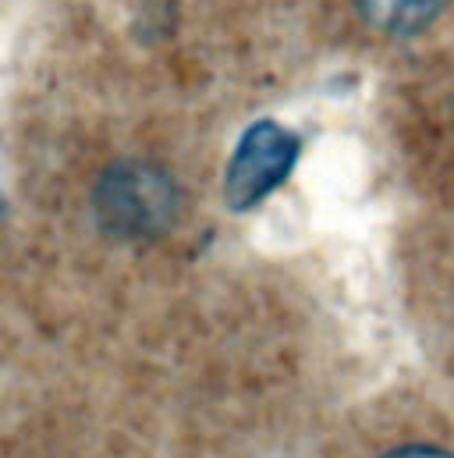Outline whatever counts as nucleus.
<instances>
[{
  "label": "nucleus",
  "mask_w": 454,
  "mask_h": 458,
  "mask_svg": "<svg viewBox=\"0 0 454 458\" xmlns=\"http://www.w3.org/2000/svg\"><path fill=\"white\" fill-rule=\"evenodd\" d=\"M383 458H454L448 452H441V448H426V445H412V448H398V452H391V455Z\"/></svg>",
  "instance_id": "obj_4"
},
{
  "label": "nucleus",
  "mask_w": 454,
  "mask_h": 458,
  "mask_svg": "<svg viewBox=\"0 0 454 458\" xmlns=\"http://www.w3.org/2000/svg\"><path fill=\"white\" fill-rule=\"evenodd\" d=\"M295 164H298V139H295V131H288L277 121L252 124L238 139V146H234V153L227 160L224 199L234 210L259 207L266 196H273L288 182Z\"/></svg>",
  "instance_id": "obj_2"
},
{
  "label": "nucleus",
  "mask_w": 454,
  "mask_h": 458,
  "mask_svg": "<svg viewBox=\"0 0 454 458\" xmlns=\"http://www.w3.org/2000/svg\"><path fill=\"white\" fill-rule=\"evenodd\" d=\"M181 207L174 174L149 160L114 164L97 185V217L107 234L124 242L156 238L174 225Z\"/></svg>",
  "instance_id": "obj_1"
},
{
  "label": "nucleus",
  "mask_w": 454,
  "mask_h": 458,
  "mask_svg": "<svg viewBox=\"0 0 454 458\" xmlns=\"http://www.w3.org/2000/svg\"><path fill=\"white\" fill-rule=\"evenodd\" d=\"M448 0H358L362 18L387 36H416L437 21Z\"/></svg>",
  "instance_id": "obj_3"
}]
</instances>
